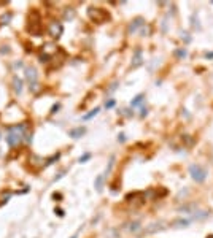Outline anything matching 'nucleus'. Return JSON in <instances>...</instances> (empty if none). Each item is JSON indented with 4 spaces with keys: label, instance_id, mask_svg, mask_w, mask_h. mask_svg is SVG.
Returning a JSON list of instances; mask_svg holds the SVG:
<instances>
[{
    "label": "nucleus",
    "instance_id": "obj_19",
    "mask_svg": "<svg viewBox=\"0 0 213 238\" xmlns=\"http://www.w3.org/2000/svg\"><path fill=\"white\" fill-rule=\"evenodd\" d=\"M175 56H177V57H180V59H183V57H186V56H188V51H186L184 48L175 49Z\"/></svg>",
    "mask_w": 213,
    "mask_h": 238
},
{
    "label": "nucleus",
    "instance_id": "obj_24",
    "mask_svg": "<svg viewBox=\"0 0 213 238\" xmlns=\"http://www.w3.org/2000/svg\"><path fill=\"white\" fill-rule=\"evenodd\" d=\"M118 141L124 143V141H126V135H124V134H119V135H118Z\"/></svg>",
    "mask_w": 213,
    "mask_h": 238
},
{
    "label": "nucleus",
    "instance_id": "obj_28",
    "mask_svg": "<svg viewBox=\"0 0 213 238\" xmlns=\"http://www.w3.org/2000/svg\"><path fill=\"white\" fill-rule=\"evenodd\" d=\"M207 59H213V53H207Z\"/></svg>",
    "mask_w": 213,
    "mask_h": 238
},
{
    "label": "nucleus",
    "instance_id": "obj_11",
    "mask_svg": "<svg viewBox=\"0 0 213 238\" xmlns=\"http://www.w3.org/2000/svg\"><path fill=\"white\" fill-rule=\"evenodd\" d=\"M165 229L164 222L159 221V222H154V224H151L149 227H147V230H145V233H154V232H159V230Z\"/></svg>",
    "mask_w": 213,
    "mask_h": 238
},
{
    "label": "nucleus",
    "instance_id": "obj_23",
    "mask_svg": "<svg viewBox=\"0 0 213 238\" xmlns=\"http://www.w3.org/2000/svg\"><path fill=\"white\" fill-rule=\"evenodd\" d=\"M115 103H116V102H115L113 99H112V100H108V102L105 103V108H113V107H115Z\"/></svg>",
    "mask_w": 213,
    "mask_h": 238
},
{
    "label": "nucleus",
    "instance_id": "obj_20",
    "mask_svg": "<svg viewBox=\"0 0 213 238\" xmlns=\"http://www.w3.org/2000/svg\"><path fill=\"white\" fill-rule=\"evenodd\" d=\"M64 18L69 19V21H70V19H73L75 18V10L73 8H67V11L64 13Z\"/></svg>",
    "mask_w": 213,
    "mask_h": 238
},
{
    "label": "nucleus",
    "instance_id": "obj_26",
    "mask_svg": "<svg viewBox=\"0 0 213 238\" xmlns=\"http://www.w3.org/2000/svg\"><path fill=\"white\" fill-rule=\"evenodd\" d=\"M59 110V103L57 105H54V107H53V111H51V114H54V113H56Z\"/></svg>",
    "mask_w": 213,
    "mask_h": 238
},
{
    "label": "nucleus",
    "instance_id": "obj_31",
    "mask_svg": "<svg viewBox=\"0 0 213 238\" xmlns=\"http://www.w3.org/2000/svg\"><path fill=\"white\" fill-rule=\"evenodd\" d=\"M72 238H78V235H73V237H72Z\"/></svg>",
    "mask_w": 213,
    "mask_h": 238
},
{
    "label": "nucleus",
    "instance_id": "obj_17",
    "mask_svg": "<svg viewBox=\"0 0 213 238\" xmlns=\"http://www.w3.org/2000/svg\"><path fill=\"white\" fill-rule=\"evenodd\" d=\"M99 111H100V108H94L91 113H88V114H84L83 116V121H89V119H92L94 116H97L99 114Z\"/></svg>",
    "mask_w": 213,
    "mask_h": 238
},
{
    "label": "nucleus",
    "instance_id": "obj_15",
    "mask_svg": "<svg viewBox=\"0 0 213 238\" xmlns=\"http://www.w3.org/2000/svg\"><path fill=\"white\" fill-rule=\"evenodd\" d=\"M196 208H197V205L196 203H189V205H183L180 208V211H183V213H196Z\"/></svg>",
    "mask_w": 213,
    "mask_h": 238
},
{
    "label": "nucleus",
    "instance_id": "obj_30",
    "mask_svg": "<svg viewBox=\"0 0 213 238\" xmlns=\"http://www.w3.org/2000/svg\"><path fill=\"white\" fill-rule=\"evenodd\" d=\"M207 238H213V235H207Z\"/></svg>",
    "mask_w": 213,
    "mask_h": 238
},
{
    "label": "nucleus",
    "instance_id": "obj_7",
    "mask_svg": "<svg viewBox=\"0 0 213 238\" xmlns=\"http://www.w3.org/2000/svg\"><path fill=\"white\" fill-rule=\"evenodd\" d=\"M48 33H49L51 38H56L57 40V38H61V35L64 33V26L59 21H53L48 27Z\"/></svg>",
    "mask_w": 213,
    "mask_h": 238
},
{
    "label": "nucleus",
    "instance_id": "obj_25",
    "mask_svg": "<svg viewBox=\"0 0 213 238\" xmlns=\"http://www.w3.org/2000/svg\"><path fill=\"white\" fill-rule=\"evenodd\" d=\"M147 114H148V110H147V108L143 107V108H142V113H140V116H142V118H145V116H147Z\"/></svg>",
    "mask_w": 213,
    "mask_h": 238
},
{
    "label": "nucleus",
    "instance_id": "obj_29",
    "mask_svg": "<svg viewBox=\"0 0 213 238\" xmlns=\"http://www.w3.org/2000/svg\"><path fill=\"white\" fill-rule=\"evenodd\" d=\"M53 197H54V198H62V195H61V194H54Z\"/></svg>",
    "mask_w": 213,
    "mask_h": 238
},
{
    "label": "nucleus",
    "instance_id": "obj_16",
    "mask_svg": "<svg viewBox=\"0 0 213 238\" xmlns=\"http://www.w3.org/2000/svg\"><path fill=\"white\" fill-rule=\"evenodd\" d=\"M129 232H132V233H137L139 230L142 229V224H140V221H134V222H131L129 224Z\"/></svg>",
    "mask_w": 213,
    "mask_h": 238
},
{
    "label": "nucleus",
    "instance_id": "obj_18",
    "mask_svg": "<svg viewBox=\"0 0 213 238\" xmlns=\"http://www.w3.org/2000/svg\"><path fill=\"white\" fill-rule=\"evenodd\" d=\"M143 99H145V94H139V95H137L135 99L131 102V107H137V105H140L142 102H143Z\"/></svg>",
    "mask_w": 213,
    "mask_h": 238
},
{
    "label": "nucleus",
    "instance_id": "obj_5",
    "mask_svg": "<svg viewBox=\"0 0 213 238\" xmlns=\"http://www.w3.org/2000/svg\"><path fill=\"white\" fill-rule=\"evenodd\" d=\"M189 175H191V178L194 179L196 183H199V184L207 179V170H205V167L199 165V163L189 165Z\"/></svg>",
    "mask_w": 213,
    "mask_h": 238
},
{
    "label": "nucleus",
    "instance_id": "obj_1",
    "mask_svg": "<svg viewBox=\"0 0 213 238\" xmlns=\"http://www.w3.org/2000/svg\"><path fill=\"white\" fill-rule=\"evenodd\" d=\"M26 130H27V126L26 124H18V126H11L6 129V143H8V146L14 148L18 145H21V141L24 140L26 136Z\"/></svg>",
    "mask_w": 213,
    "mask_h": 238
},
{
    "label": "nucleus",
    "instance_id": "obj_14",
    "mask_svg": "<svg viewBox=\"0 0 213 238\" xmlns=\"http://www.w3.org/2000/svg\"><path fill=\"white\" fill-rule=\"evenodd\" d=\"M104 179H105V173L104 175H99V176L96 178V181H94V187H96L97 192H100L102 187H104Z\"/></svg>",
    "mask_w": 213,
    "mask_h": 238
},
{
    "label": "nucleus",
    "instance_id": "obj_6",
    "mask_svg": "<svg viewBox=\"0 0 213 238\" xmlns=\"http://www.w3.org/2000/svg\"><path fill=\"white\" fill-rule=\"evenodd\" d=\"M26 78H27V81H29V84H30V91L32 92H37L38 91V73H37V68L35 67H26Z\"/></svg>",
    "mask_w": 213,
    "mask_h": 238
},
{
    "label": "nucleus",
    "instance_id": "obj_12",
    "mask_svg": "<svg viewBox=\"0 0 213 238\" xmlns=\"http://www.w3.org/2000/svg\"><path fill=\"white\" fill-rule=\"evenodd\" d=\"M86 129L84 127H76V129H72V130L69 132V135L72 136V138H80V136L84 135Z\"/></svg>",
    "mask_w": 213,
    "mask_h": 238
},
{
    "label": "nucleus",
    "instance_id": "obj_4",
    "mask_svg": "<svg viewBox=\"0 0 213 238\" xmlns=\"http://www.w3.org/2000/svg\"><path fill=\"white\" fill-rule=\"evenodd\" d=\"M59 48L54 43H45V45L41 46V53H40V62L43 64V62H49L51 59H53L54 56L57 54Z\"/></svg>",
    "mask_w": 213,
    "mask_h": 238
},
{
    "label": "nucleus",
    "instance_id": "obj_21",
    "mask_svg": "<svg viewBox=\"0 0 213 238\" xmlns=\"http://www.w3.org/2000/svg\"><path fill=\"white\" fill-rule=\"evenodd\" d=\"M10 19H11V13L3 14V16H2V19H0V24H8V22H10Z\"/></svg>",
    "mask_w": 213,
    "mask_h": 238
},
{
    "label": "nucleus",
    "instance_id": "obj_27",
    "mask_svg": "<svg viewBox=\"0 0 213 238\" xmlns=\"http://www.w3.org/2000/svg\"><path fill=\"white\" fill-rule=\"evenodd\" d=\"M56 213H57V216H64V211H62L61 208H57V210H56Z\"/></svg>",
    "mask_w": 213,
    "mask_h": 238
},
{
    "label": "nucleus",
    "instance_id": "obj_2",
    "mask_svg": "<svg viewBox=\"0 0 213 238\" xmlns=\"http://www.w3.org/2000/svg\"><path fill=\"white\" fill-rule=\"evenodd\" d=\"M27 30H29L32 35L35 37H40L41 30H43V24H41V14L38 10L32 8L29 13V18H27Z\"/></svg>",
    "mask_w": 213,
    "mask_h": 238
},
{
    "label": "nucleus",
    "instance_id": "obj_3",
    "mask_svg": "<svg viewBox=\"0 0 213 238\" xmlns=\"http://www.w3.org/2000/svg\"><path fill=\"white\" fill-rule=\"evenodd\" d=\"M88 16L91 21L97 22V24H100V22H105L106 19H110V14L108 11L104 10V8H97V6H91L88 10Z\"/></svg>",
    "mask_w": 213,
    "mask_h": 238
},
{
    "label": "nucleus",
    "instance_id": "obj_10",
    "mask_svg": "<svg viewBox=\"0 0 213 238\" xmlns=\"http://www.w3.org/2000/svg\"><path fill=\"white\" fill-rule=\"evenodd\" d=\"M191 224V219H183V217H178V219H175V221H172V227H175V229H184V227H188V225Z\"/></svg>",
    "mask_w": 213,
    "mask_h": 238
},
{
    "label": "nucleus",
    "instance_id": "obj_9",
    "mask_svg": "<svg viewBox=\"0 0 213 238\" xmlns=\"http://www.w3.org/2000/svg\"><path fill=\"white\" fill-rule=\"evenodd\" d=\"M142 64H143V57H142V49H140V48H137L135 51H134V57H132V65H131V67H132V68H137V67H140Z\"/></svg>",
    "mask_w": 213,
    "mask_h": 238
},
{
    "label": "nucleus",
    "instance_id": "obj_13",
    "mask_svg": "<svg viewBox=\"0 0 213 238\" xmlns=\"http://www.w3.org/2000/svg\"><path fill=\"white\" fill-rule=\"evenodd\" d=\"M13 89H14V92H16V94L22 92V80H21V78H18V76L13 78Z\"/></svg>",
    "mask_w": 213,
    "mask_h": 238
},
{
    "label": "nucleus",
    "instance_id": "obj_8",
    "mask_svg": "<svg viewBox=\"0 0 213 238\" xmlns=\"http://www.w3.org/2000/svg\"><path fill=\"white\" fill-rule=\"evenodd\" d=\"M143 26H145V19L143 18H135L131 24H129V33L137 32V30H139L140 27H143Z\"/></svg>",
    "mask_w": 213,
    "mask_h": 238
},
{
    "label": "nucleus",
    "instance_id": "obj_22",
    "mask_svg": "<svg viewBox=\"0 0 213 238\" xmlns=\"http://www.w3.org/2000/svg\"><path fill=\"white\" fill-rule=\"evenodd\" d=\"M89 159H91V154H89V153H86V154H83L81 157L78 159V162H80V163H84L86 161H89Z\"/></svg>",
    "mask_w": 213,
    "mask_h": 238
}]
</instances>
